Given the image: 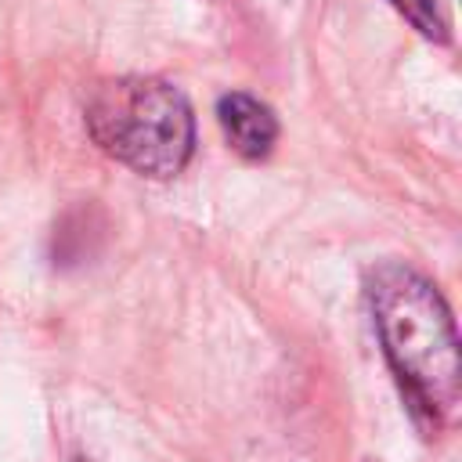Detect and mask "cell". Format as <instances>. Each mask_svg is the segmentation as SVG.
Listing matches in <instances>:
<instances>
[{
    "instance_id": "6da1fadb",
    "label": "cell",
    "mask_w": 462,
    "mask_h": 462,
    "mask_svg": "<svg viewBox=\"0 0 462 462\" xmlns=\"http://www.w3.org/2000/svg\"><path fill=\"white\" fill-rule=\"evenodd\" d=\"M365 292L383 354L408 397V408L426 426L448 422L462 397V361L444 296L430 278L397 260L372 267Z\"/></svg>"
},
{
    "instance_id": "7a4b0ae2",
    "label": "cell",
    "mask_w": 462,
    "mask_h": 462,
    "mask_svg": "<svg viewBox=\"0 0 462 462\" xmlns=\"http://www.w3.org/2000/svg\"><path fill=\"white\" fill-rule=\"evenodd\" d=\"M87 130L105 155L152 180L177 177L195 152L191 105L159 76L97 83L87 101Z\"/></svg>"
},
{
    "instance_id": "3957f363",
    "label": "cell",
    "mask_w": 462,
    "mask_h": 462,
    "mask_svg": "<svg viewBox=\"0 0 462 462\" xmlns=\"http://www.w3.org/2000/svg\"><path fill=\"white\" fill-rule=\"evenodd\" d=\"M217 119H220V130H224L227 144L238 155H245V159L271 155V148L278 141V119L260 97L242 94V90L224 94L217 101Z\"/></svg>"
},
{
    "instance_id": "277c9868",
    "label": "cell",
    "mask_w": 462,
    "mask_h": 462,
    "mask_svg": "<svg viewBox=\"0 0 462 462\" xmlns=\"http://www.w3.org/2000/svg\"><path fill=\"white\" fill-rule=\"evenodd\" d=\"M426 40H437V43H448V22L440 14V4L437 0H390Z\"/></svg>"
}]
</instances>
